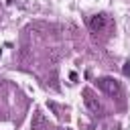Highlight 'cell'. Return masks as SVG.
<instances>
[{
	"label": "cell",
	"mask_w": 130,
	"mask_h": 130,
	"mask_svg": "<svg viewBox=\"0 0 130 130\" xmlns=\"http://www.w3.org/2000/svg\"><path fill=\"white\" fill-rule=\"evenodd\" d=\"M98 83H100L102 91L108 93L110 98H118V95H120V83H118L114 77H102Z\"/></svg>",
	"instance_id": "1"
},
{
	"label": "cell",
	"mask_w": 130,
	"mask_h": 130,
	"mask_svg": "<svg viewBox=\"0 0 130 130\" xmlns=\"http://www.w3.org/2000/svg\"><path fill=\"white\" fill-rule=\"evenodd\" d=\"M87 24H89V30H91V32H104L110 22H108V16H106V14H95V16L89 18Z\"/></svg>",
	"instance_id": "2"
},
{
	"label": "cell",
	"mask_w": 130,
	"mask_h": 130,
	"mask_svg": "<svg viewBox=\"0 0 130 130\" xmlns=\"http://www.w3.org/2000/svg\"><path fill=\"white\" fill-rule=\"evenodd\" d=\"M83 102H85V106H87L89 112H93V114H102V104L98 102V98L93 95L91 89H83Z\"/></svg>",
	"instance_id": "3"
},
{
	"label": "cell",
	"mask_w": 130,
	"mask_h": 130,
	"mask_svg": "<svg viewBox=\"0 0 130 130\" xmlns=\"http://www.w3.org/2000/svg\"><path fill=\"white\" fill-rule=\"evenodd\" d=\"M124 73H126V75H128V73H130V61H128V63H126V65H124Z\"/></svg>",
	"instance_id": "4"
}]
</instances>
